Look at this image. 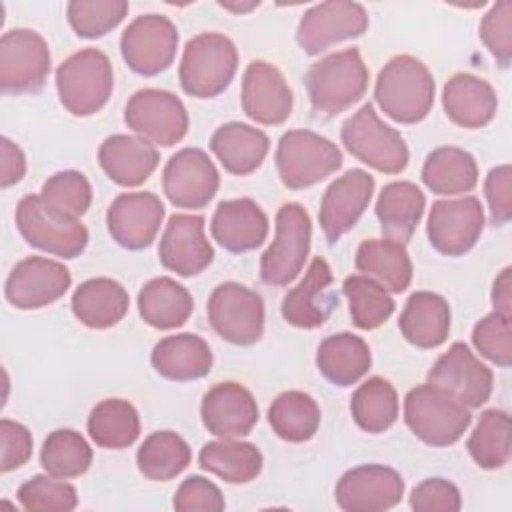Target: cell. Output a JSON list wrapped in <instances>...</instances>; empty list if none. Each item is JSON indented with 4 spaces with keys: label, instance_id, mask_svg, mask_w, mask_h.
<instances>
[{
    "label": "cell",
    "instance_id": "1",
    "mask_svg": "<svg viewBox=\"0 0 512 512\" xmlns=\"http://www.w3.org/2000/svg\"><path fill=\"white\" fill-rule=\"evenodd\" d=\"M434 78L414 56H394L378 74L374 98L380 110L400 124L424 120L434 104Z\"/></svg>",
    "mask_w": 512,
    "mask_h": 512
},
{
    "label": "cell",
    "instance_id": "2",
    "mask_svg": "<svg viewBox=\"0 0 512 512\" xmlns=\"http://www.w3.org/2000/svg\"><path fill=\"white\" fill-rule=\"evenodd\" d=\"M404 420L430 446H450L468 430L470 408L434 384H420L404 398Z\"/></svg>",
    "mask_w": 512,
    "mask_h": 512
},
{
    "label": "cell",
    "instance_id": "3",
    "mask_svg": "<svg viewBox=\"0 0 512 512\" xmlns=\"http://www.w3.org/2000/svg\"><path fill=\"white\" fill-rule=\"evenodd\" d=\"M368 88V68L358 48L334 52L312 64L306 90L316 112L334 116L358 102Z\"/></svg>",
    "mask_w": 512,
    "mask_h": 512
},
{
    "label": "cell",
    "instance_id": "4",
    "mask_svg": "<svg viewBox=\"0 0 512 512\" xmlns=\"http://www.w3.org/2000/svg\"><path fill=\"white\" fill-rule=\"evenodd\" d=\"M238 68V52L230 38L218 32H204L188 40L180 62L182 90L194 98L222 94Z\"/></svg>",
    "mask_w": 512,
    "mask_h": 512
},
{
    "label": "cell",
    "instance_id": "5",
    "mask_svg": "<svg viewBox=\"0 0 512 512\" xmlns=\"http://www.w3.org/2000/svg\"><path fill=\"white\" fill-rule=\"evenodd\" d=\"M112 88V64L98 48H84L56 68L60 102L74 116L96 114L108 102Z\"/></svg>",
    "mask_w": 512,
    "mask_h": 512
},
{
    "label": "cell",
    "instance_id": "6",
    "mask_svg": "<svg viewBox=\"0 0 512 512\" xmlns=\"http://www.w3.org/2000/svg\"><path fill=\"white\" fill-rule=\"evenodd\" d=\"M16 226L30 246L60 258H76L88 244L86 226L78 218L54 210L40 194L24 196L18 202Z\"/></svg>",
    "mask_w": 512,
    "mask_h": 512
},
{
    "label": "cell",
    "instance_id": "7",
    "mask_svg": "<svg viewBox=\"0 0 512 512\" xmlns=\"http://www.w3.org/2000/svg\"><path fill=\"white\" fill-rule=\"evenodd\" d=\"M340 166L338 146L312 130H288L278 142L276 168L282 184L290 190L318 184Z\"/></svg>",
    "mask_w": 512,
    "mask_h": 512
},
{
    "label": "cell",
    "instance_id": "8",
    "mask_svg": "<svg viewBox=\"0 0 512 512\" xmlns=\"http://www.w3.org/2000/svg\"><path fill=\"white\" fill-rule=\"evenodd\" d=\"M340 138L356 160L378 172L398 174L408 164L404 138L378 118L372 104H364L342 124Z\"/></svg>",
    "mask_w": 512,
    "mask_h": 512
},
{
    "label": "cell",
    "instance_id": "9",
    "mask_svg": "<svg viewBox=\"0 0 512 512\" xmlns=\"http://www.w3.org/2000/svg\"><path fill=\"white\" fill-rule=\"evenodd\" d=\"M310 234V216L300 204L288 202L278 210L274 240L260 258L264 284L286 286L300 274L310 252Z\"/></svg>",
    "mask_w": 512,
    "mask_h": 512
},
{
    "label": "cell",
    "instance_id": "10",
    "mask_svg": "<svg viewBox=\"0 0 512 512\" xmlns=\"http://www.w3.org/2000/svg\"><path fill=\"white\" fill-rule=\"evenodd\" d=\"M206 310L214 332L230 344L248 346L262 336L264 302L260 294L238 282L216 286Z\"/></svg>",
    "mask_w": 512,
    "mask_h": 512
},
{
    "label": "cell",
    "instance_id": "11",
    "mask_svg": "<svg viewBox=\"0 0 512 512\" xmlns=\"http://www.w3.org/2000/svg\"><path fill=\"white\" fill-rule=\"evenodd\" d=\"M178 48V30L162 14H144L132 20L120 38V52L126 66L140 76L164 72Z\"/></svg>",
    "mask_w": 512,
    "mask_h": 512
},
{
    "label": "cell",
    "instance_id": "12",
    "mask_svg": "<svg viewBox=\"0 0 512 512\" xmlns=\"http://www.w3.org/2000/svg\"><path fill=\"white\" fill-rule=\"evenodd\" d=\"M124 122L150 144L174 146L188 132V114L182 100L158 88H144L130 96Z\"/></svg>",
    "mask_w": 512,
    "mask_h": 512
},
{
    "label": "cell",
    "instance_id": "13",
    "mask_svg": "<svg viewBox=\"0 0 512 512\" xmlns=\"http://www.w3.org/2000/svg\"><path fill=\"white\" fill-rule=\"evenodd\" d=\"M50 72L46 40L28 28H16L0 40V86L2 92H36Z\"/></svg>",
    "mask_w": 512,
    "mask_h": 512
},
{
    "label": "cell",
    "instance_id": "14",
    "mask_svg": "<svg viewBox=\"0 0 512 512\" xmlns=\"http://www.w3.org/2000/svg\"><path fill=\"white\" fill-rule=\"evenodd\" d=\"M484 208L476 196L438 200L428 214L426 234L434 250L446 256H462L480 238Z\"/></svg>",
    "mask_w": 512,
    "mask_h": 512
},
{
    "label": "cell",
    "instance_id": "15",
    "mask_svg": "<svg viewBox=\"0 0 512 512\" xmlns=\"http://www.w3.org/2000/svg\"><path fill=\"white\" fill-rule=\"evenodd\" d=\"M368 28V14L358 2H320L304 12L298 24V44L300 48L314 56L328 46L356 38Z\"/></svg>",
    "mask_w": 512,
    "mask_h": 512
},
{
    "label": "cell",
    "instance_id": "16",
    "mask_svg": "<svg viewBox=\"0 0 512 512\" xmlns=\"http://www.w3.org/2000/svg\"><path fill=\"white\" fill-rule=\"evenodd\" d=\"M220 176L200 148H182L164 166L162 188L178 208H204L216 194Z\"/></svg>",
    "mask_w": 512,
    "mask_h": 512
},
{
    "label": "cell",
    "instance_id": "17",
    "mask_svg": "<svg viewBox=\"0 0 512 512\" xmlns=\"http://www.w3.org/2000/svg\"><path fill=\"white\" fill-rule=\"evenodd\" d=\"M428 382L468 408H480L492 394V372L464 342H454L428 370Z\"/></svg>",
    "mask_w": 512,
    "mask_h": 512
},
{
    "label": "cell",
    "instance_id": "18",
    "mask_svg": "<svg viewBox=\"0 0 512 512\" xmlns=\"http://www.w3.org/2000/svg\"><path fill=\"white\" fill-rule=\"evenodd\" d=\"M336 502L346 512H382L404 496L402 476L382 464H364L348 470L336 484Z\"/></svg>",
    "mask_w": 512,
    "mask_h": 512
},
{
    "label": "cell",
    "instance_id": "19",
    "mask_svg": "<svg viewBox=\"0 0 512 512\" xmlns=\"http://www.w3.org/2000/svg\"><path fill=\"white\" fill-rule=\"evenodd\" d=\"M70 284L72 276L64 264L32 256L12 268L4 292L14 308L36 310L62 298Z\"/></svg>",
    "mask_w": 512,
    "mask_h": 512
},
{
    "label": "cell",
    "instance_id": "20",
    "mask_svg": "<svg viewBox=\"0 0 512 512\" xmlns=\"http://www.w3.org/2000/svg\"><path fill=\"white\" fill-rule=\"evenodd\" d=\"M164 220V204L152 192H126L106 212L110 236L126 250L148 248Z\"/></svg>",
    "mask_w": 512,
    "mask_h": 512
},
{
    "label": "cell",
    "instance_id": "21",
    "mask_svg": "<svg viewBox=\"0 0 512 512\" xmlns=\"http://www.w3.org/2000/svg\"><path fill=\"white\" fill-rule=\"evenodd\" d=\"M374 192V178L360 168L336 178L324 192L318 220L328 242L340 240L364 214Z\"/></svg>",
    "mask_w": 512,
    "mask_h": 512
},
{
    "label": "cell",
    "instance_id": "22",
    "mask_svg": "<svg viewBox=\"0 0 512 512\" xmlns=\"http://www.w3.org/2000/svg\"><path fill=\"white\" fill-rule=\"evenodd\" d=\"M160 262L178 276H196L214 260V250L204 236V218L198 214L170 216L158 248Z\"/></svg>",
    "mask_w": 512,
    "mask_h": 512
},
{
    "label": "cell",
    "instance_id": "23",
    "mask_svg": "<svg viewBox=\"0 0 512 512\" xmlns=\"http://www.w3.org/2000/svg\"><path fill=\"white\" fill-rule=\"evenodd\" d=\"M242 110L258 124H282L292 112V90L282 72L262 60L248 64L242 80Z\"/></svg>",
    "mask_w": 512,
    "mask_h": 512
},
{
    "label": "cell",
    "instance_id": "24",
    "mask_svg": "<svg viewBox=\"0 0 512 512\" xmlns=\"http://www.w3.org/2000/svg\"><path fill=\"white\" fill-rule=\"evenodd\" d=\"M202 422L218 438H238L250 434L258 422V406L250 390L236 382L212 386L200 406Z\"/></svg>",
    "mask_w": 512,
    "mask_h": 512
},
{
    "label": "cell",
    "instance_id": "25",
    "mask_svg": "<svg viewBox=\"0 0 512 512\" xmlns=\"http://www.w3.org/2000/svg\"><path fill=\"white\" fill-rule=\"evenodd\" d=\"M332 270L328 262L316 256L306 276L282 300V316L288 324L298 328H318L326 322L336 300L330 292Z\"/></svg>",
    "mask_w": 512,
    "mask_h": 512
},
{
    "label": "cell",
    "instance_id": "26",
    "mask_svg": "<svg viewBox=\"0 0 512 512\" xmlns=\"http://www.w3.org/2000/svg\"><path fill=\"white\" fill-rule=\"evenodd\" d=\"M210 232L224 250L248 252L266 240L268 218L250 198L226 200L218 204L210 222Z\"/></svg>",
    "mask_w": 512,
    "mask_h": 512
},
{
    "label": "cell",
    "instance_id": "27",
    "mask_svg": "<svg viewBox=\"0 0 512 512\" xmlns=\"http://www.w3.org/2000/svg\"><path fill=\"white\" fill-rule=\"evenodd\" d=\"M98 162L106 176L118 186H138L156 170L160 156L154 144L144 138L114 134L98 150Z\"/></svg>",
    "mask_w": 512,
    "mask_h": 512
},
{
    "label": "cell",
    "instance_id": "28",
    "mask_svg": "<svg viewBox=\"0 0 512 512\" xmlns=\"http://www.w3.org/2000/svg\"><path fill=\"white\" fill-rule=\"evenodd\" d=\"M442 106L454 124L462 128H482L494 118L498 98L486 80L460 72L446 82Z\"/></svg>",
    "mask_w": 512,
    "mask_h": 512
},
{
    "label": "cell",
    "instance_id": "29",
    "mask_svg": "<svg viewBox=\"0 0 512 512\" xmlns=\"http://www.w3.org/2000/svg\"><path fill=\"white\" fill-rule=\"evenodd\" d=\"M154 370L174 382H188L206 376L212 368V352L204 338L196 334H176L162 338L150 356Z\"/></svg>",
    "mask_w": 512,
    "mask_h": 512
},
{
    "label": "cell",
    "instance_id": "30",
    "mask_svg": "<svg viewBox=\"0 0 512 512\" xmlns=\"http://www.w3.org/2000/svg\"><path fill=\"white\" fill-rule=\"evenodd\" d=\"M402 336L418 348L440 346L450 332V306L434 292H414L398 320Z\"/></svg>",
    "mask_w": 512,
    "mask_h": 512
},
{
    "label": "cell",
    "instance_id": "31",
    "mask_svg": "<svg viewBox=\"0 0 512 512\" xmlns=\"http://www.w3.org/2000/svg\"><path fill=\"white\" fill-rule=\"evenodd\" d=\"M210 148L230 174L246 176L254 172L268 154V136L242 122L222 124L210 138Z\"/></svg>",
    "mask_w": 512,
    "mask_h": 512
},
{
    "label": "cell",
    "instance_id": "32",
    "mask_svg": "<svg viewBox=\"0 0 512 512\" xmlns=\"http://www.w3.org/2000/svg\"><path fill=\"white\" fill-rule=\"evenodd\" d=\"M130 296L112 278H92L82 282L72 296L74 316L88 328H110L128 312Z\"/></svg>",
    "mask_w": 512,
    "mask_h": 512
},
{
    "label": "cell",
    "instance_id": "33",
    "mask_svg": "<svg viewBox=\"0 0 512 512\" xmlns=\"http://www.w3.org/2000/svg\"><path fill=\"white\" fill-rule=\"evenodd\" d=\"M426 198L412 182H390L382 188L376 200V216L382 234L394 242H408L420 224Z\"/></svg>",
    "mask_w": 512,
    "mask_h": 512
},
{
    "label": "cell",
    "instance_id": "34",
    "mask_svg": "<svg viewBox=\"0 0 512 512\" xmlns=\"http://www.w3.org/2000/svg\"><path fill=\"white\" fill-rule=\"evenodd\" d=\"M372 364L368 344L350 332H340L324 338L318 346L316 366L322 376L334 386L346 388L356 384Z\"/></svg>",
    "mask_w": 512,
    "mask_h": 512
},
{
    "label": "cell",
    "instance_id": "35",
    "mask_svg": "<svg viewBox=\"0 0 512 512\" xmlns=\"http://www.w3.org/2000/svg\"><path fill=\"white\" fill-rule=\"evenodd\" d=\"M194 310L190 292L168 276H160L142 286L138 294V312L146 324L158 330L182 326Z\"/></svg>",
    "mask_w": 512,
    "mask_h": 512
},
{
    "label": "cell",
    "instance_id": "36",
    "mask_svg": "<svg viewBox=\"0 0 512 512\" xmlns=\"http://www.w3.org/2000/svg\"><path fill=\"white\" fill-rule=\"evenodd\" d=\"M356 268L390 292H404L412 282V262L404 244L388 238L364 240L356 250Z\"/></svg>",
    "mask_w": 512,
    "mask_h": 512
},
{
    "label": "cell",
    "instance_id": "37",
    "mask_svg": "<svg viewBox=\"0 0 512 512\" xmlns=\"http://www.w3.org/2000/svg\"><path fill=\"white\" fill-rule=\"evenodd\" d=\"M422 180L434 194H462L476 186L478 166L470 152L442 146L428 154L422 166Z\"/></svg>",
    "mask_w": 512,
    "mask_h": 512
},
{
    "label": "cell",
    "instance_id": "38",
    "mask_svg": "<svg viewBox=\"0 0 512 512\" xmlns=\"http://www.w3.org/2000/svg\"><path fill=\"white\" fill-rule=\"evenodd\" d=\"M198 462L204 470L230 484H246L262 470L260 450L250 442H236L232 438L208 442L200 450Z\"/></svg>",
    "mask_w": 512,
    "mask_h": 512
},
{
    "label": "cell",
    "instance_id": "39",
    "mask_svg": "<svg viewBox=\"0 0 512 512\" xmlns=\"http://www.w3.org/2000/svg\"><path fill=\"white\" fill-rule=\"evenodd\" d=\"M88 434L102 448H126L134 444L140 434L138 412L122 398L102 400L88 416Z\"/></svg>",
    "mask_w": 512,
    "mask_h": 512
},
{
    "label": "cell",
    "instance_id": "40",
    "mask_svg": "<svg viewBox=\"0 0 512 512\" xmlns=\"http://www.w3.org/2000/svg\"><path fill=\"white\" fill-rule=\"evenodd\" d=\"M268 422L282 440L306 442L318 432L320 408L310 394L288 390L268 408Z\"/></svg>",
    "mask_w": 512,
    "mask_h": 512
},
{
    "label": "cell",
    "instance_id": "41",
    "mask_svg": "<svg viewBox=\"0 0 512 512\" xmlns=\"http://www.w3.org/2000/svg\"><path fill=\"white\" fill-rule=\"evenodd\" d=\"M192 452L182 436L170 430H160L150 434L138 448L136 462L138 470L156 482H166L176 478L188 464Z\"/></svg>",
    "mask_w": 512,
    "mask_h": 512
},
{
    "label": "cell",
    "instance_id": "42",
    "mask_svg": "<svg viewBox=\"0 0 512 512\" xmlns=\"http://www.w3.org/2000/svg\"><path fill=\"white\" fill-rule=\"evenodd\" d=\"M350 412L364 432H384L398 418V394L388 380L372 376L352 394Z\"/></svg>",
    "mask_w": 512,
    "mask_h": 512
},
{
    "label": "cell",
    "instance_id": "43",
    "mask_svg": "<svg viewBox=\"0 0 512 512\" xmlns=\"http://www.w3.org/2000/svg\"><path fill=\"white\" fill-rule=\"evenodd\" d=\"M466 448L472 460L486 470L504 466L510 460V416L504 410L482 412L474 432L470 434Z\"/></svg>",
    "mask_w": 512,
    "mask_h": 512
},
{
    "label": "cell",
    "instance_id": "44",
    "mask_svg": "<svg viewBox=\"0 0 512 512\" xmlns=\"http://www.w3.org/2000/svg\"><path fill=\"white\" fill-rule=\"evenodd\" d=\"M42 468L60 480L76 478L84 474L92 464V448L82 434L70 428L54 430L44 440L40 452Z\"/></svg>",
    "mask_w": 512,
    "mask_h": 512
},
{
    "label": "cell",
    "instance_id": "45",
    "mask_svg": "<svg viewBox=\"0 0 512 512\" xmlns=\"http://www.w3.org/2000/svg\"><path fill=\"white\" fill-rule=\"evenodd\" d=\"M342 292L348 298L352 322L360 330L382 326L394 312V300L386 288L364 274L348 276L342 284Z\"/></svg>",
    "mask_w": 512,
    "mask_h": 512
},
{
    "label": "cell",
    "instance_id": "46",
    "mask_svg": "<svg viewBox=\"0 0 512 512\" xmlns=\"http://www.w3.org/2000/svg\"><path fill=\"white\" fill-rule=\"evenodd\" d=\"M68 22L80 38H100L116 28L128 14L124 0H72L66 8Z\"/></svg>",
    "mask_w": 512,
    "mask_h": 512
},
{
    "label": "cell",
    "instance_id": "47",
    "mask_svg": "<svg viewBox=\"0 0 512 512\" xmlns=\"http://www.w3.org/2000/svg\"><path fill=\"white\" fill-rule=\"evenodd\" d=\"M40 196L54 210L72 218H80L90 208L92 186L82 172L64 170L44 182Z\"/></svg>",
    "mask_w": 512,
    "mask_h": 512
},
{
    "label": "cell",
    "instance_id": "48",
    "mask_svg": "<svg viewBox=\"0 0 512 512\" xmlns=\"http://www.w3.org/2000/svg\"><path fill=\"white\" fill-rule=\"evenodd\" d=\"M18 500L30 512H70L78 504L76 488L54 476H34L18 488Z\"/></svg>",
    "mask_w": 512,
    "mask_h": 512
},
{
    "label": "cell",
    "instance_id": "49",
    "mask_svg": "<svg viewBox=\"0 0 512 512\" xmlns=\"http://www.w3.org/2000/svg\"><path fill=\"white\" fill-rule=\"evenodd\" d=\"M476 350L490 362L508 368L512 364V326L510 316L492 312L484 316L472 330Z\"/></svg>",
    "mask_w": 512,
    "mask_h": 512
},
{
    "label": "cell",
    "instance_id": "50",
    "mask_svg": "<svg viewBox=\"0 0 512 512\" xmlns=\"http://www.w3.org/2000/svg\"><path fill=\"white\" fill-rule=\"evenodd\" d=\"M480 38L500 66L512 60V2L502 0L494 4L480 22Z\"/></svg>",
    "mask_w": 512,
    "mask_h": 512
},
{
    "label": "cell",
    "instance_id": "51",
    "mask_svg": "<svg viewBox=\"0 0 512 512\" xmlns=\"http://www.w3.org/2000/svg\"><path fill=\"white\" fill-rule=\"evenodd\" d=\"M172 506L178 512H220L224 510V498L220 488L208 478L190 476L176 490Z\"/></svg>",
    "mask_w": 512,
    "mask_h": 512
},
{
    "label": "cell",
    "instance_id": "52",
    "mask_svg": "<svg viewBox=\"0 0 512 512\" xmlns=\"http://www.w3.org/2000/svg\"><path fill=\"white\" fill-rule=\"evenodd\" d=\"M410 506L416 512H456L462 506V498L452 482L428 478L412 490Z\"/></svg>",
    "mask_w": 512,
    "mask_h": 512
},
{
    "label": "cell",
    "instance_id": "53",
    "mask_svg": "<svg viewBox=\"0 0 512 512\" xmlns=\"http://www.w3.org/2000/svg\"><path fill=\"white\" fill-rule=\"evenodd\" d=\"M0 442H2V460L0 470L10 472L28 462L32 454V434L20 422L2 418L0 420Z\"/></svg>",
    "mask_w": 512,
    "mask_h": 512
},
{
    "label": "cell",
    "instance_id": "54",
    "mask_svg": "<svg viewBox=\"0 0 512 512\" xmlns=\"http://www.w3.org/2000/svg\"><path fill=\"white\" fill-rule=\"evenodd\" d=\"M512 170L508 164L496 166L488 172L484 182V194L490 206V218L494 224H506L512 216V196H510Z\"/></svg>",
    "mask_w": 512,
    "mask_h": 512
},
{
    "label": "cell",
    "instance_id": "55",
    "mask_svg": "<svg viewBox=\"0 0 512 512\" xmlns=\"http://www.w3.org/2000/svg\"><path fill=\"white\" fill-rule=\"evenodd\" d=\"M0 156V186L8 188L22 180L26 172V158L24 152L6 136L0 140Z\"/></svg>",
    "mask_w": 512,
    "mask_h": 512
},
{
    "label": "cell",
    "instance_id": "56",
    "mask_svg": "<svg viewBox=\"0 0 512 512\" xmlns=\"http://www.w3.org/2000/svg\"><path fill=\"white\" fill-rule=\"evenodd\" d=\"M492 304H494V312H500L504 316L512 314V270L504 268L496 280H494V288H492Z\"/></svg>",
    "mask_w": 512,
    "mask_h": 512
},
{
    "label": "cell",
    "instance_id": "57",
    "mask_svg": "<svg viewBox=\"0 0 512 512\" xmlns=\"http://www.w3.org/2000/svg\"><path fill=\"white\" fill-rule=\"evenodd\" d=\"M220 6L226 8V10H230V12L240 14V12H248V10L256 8L258 2H246V4H242V2H240V4H238V2H220Z\"/></svg>",
    "mask_w": 512,
    "mask_h": 512
}]
</instances>
